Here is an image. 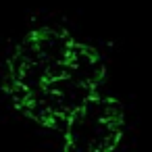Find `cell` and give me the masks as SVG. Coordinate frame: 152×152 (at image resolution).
<instances>
[{
	"label": "cell",
	"instance_id": "obj_1",
	"mask_svg": "<svg viewBox=\"0 0 152 152\" xmlns=\"http://www.w3.org/2000/svg\"><path fill=\"white\" fill-rule=\"evenodd\" d=\"M17 54H19V58H21L25 65L40 61V52H38V46H36V40H34V36H31V38H25V40L19 44V48H17Z\"/></svg>",
	"mask_w": 152,
	"mask_h": 152
}]
</instances>
